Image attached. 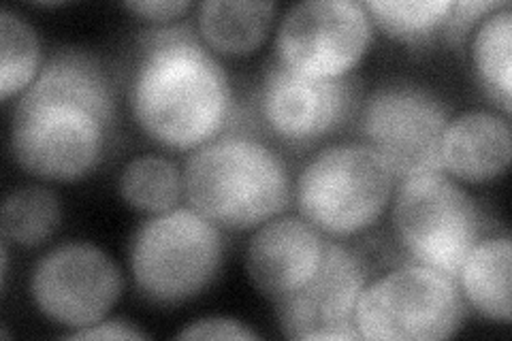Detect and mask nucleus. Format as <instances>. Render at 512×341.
<instances>
[{"mask_svg":"<svg viewBox=\"0 0 512 341\" xmlns=\"http://www.w3.org/2000/svg\"><path fill=\"white\" fill-rule=\"evenodd\" d=\"M116 120L114 88L86 52H58L13 109V160L47 182H77L105 156Z\"/></svg>","mask_w":512,"mask_h":341,"instance_id":"1","label":"nucleus"},{"mask_svg":"<svg viewBox=\"0 0 512 341\" xmlns=\"http://www.w3.org/2000/svg\"><path fill=\"white\" fill-rule=\"evenodd\" d=\"M133 120L152 141L192 152L216 139L233 113V86L190 28H158L143 41L128 81Z\"/></svg>","mask_w":512,"mask_h":341,"instance_id":"2","label":"nucleus"},{"mask_svg":"<svg viewBox=\"0 0 512 341\" xmlns=\"http://www.w3.org/2000/svg\"><path fill=\"white\" fill-rule=\"evenodd\" d=\"M184 199L227 231L259 229L291 201L286 162L250 135H218L184 162Z\"/></svg>","mask_w":512,"mask_h":341,"instance_id":"3","label":"nucleus"},{"mask_svg":"<svg viewBox=\"0 0 512 341\" xmlns=\"http://www.w3.org/2000/svg\"><path fill=\"white\" fill-rule=\"evenodd\" d=\"M395 180L391 167L365 143H335L301 169L295 184L299 216L327 237L359 235L387 211Z\"/></svg>","mask_w":512,"mask_h":341,"instance_id":"4","label":"nucleus"},{"mask_svg":"<svg viewBox=\"0 0 512 341\" xmlns=\"http://www.w3.org/2000/svg\"><path fill=\"white\" fill-rule=\"evenodd\" d=\"M222 258L220 226L192 207H175L143 222L128 250L139 295L154 305L199 297L218 278Z\"/></svg>","mask_w":512,"mask_h":341,"instance_id":"5","label":"nucleus"},{"mask_svg":"<svg viewBox=\"0 0 512 341\" xmlns=\"http://www.w3.org/2000/svg\"><path fill=\"white\" fill-rule=\"evenodd\" d=\"M391 218L397 241L414 263L455 280L463 258L483 233L476 201L442 171L404 177L395 190Z\"/></svg>","mask_w":512,"mask_h":341,"instance_id":"6","label":"nucleus"},{"mask_svg":"<svg viewBox=\"0 0 512 341\" xmlns=\"http://www.w3.org/2000/svg\"><path fill=\"white\" fill-rule=\"evenodd\" d=\"M466 316L457 280L412 263L367 282L355 312L361 339L440 341L453 337Z\"/></svg>","mask_w":512,"mask_h":341,"instance_id":"7","label":"nucleus"},{"mask_svg":"<svg viewBox=\"0 0 512 341\" xmlns=\"http://www.w3.org/2000/svg\"><path fill=\"white\" fill-rule=\"evenodd\" d=\"M372 32L370 13L357 0H303L278 26V62L306 77L344 79L367 54Z\"/></svg>","mask_w":512,"mask_h":341,"instance_id":"8","label":"nucleus"},{"mask_svg":"<svg viewBox=\"0 0 512 341\" xmlns=\"http://www.w3.org/2000/svg\"><path fill=\"white\" fill-rule=\"evenodd\" d=\"M122 271L105 250L69 241L45 252L30 273V299L37 310L69 333L107 318L122 297Z\"/></svg>","mask_w":512,"mask_h":341,"instance_id":"9","label":"nucleus"},{"mask_svg":"<svg viewBox=\"0 0 512 341\" xmlns=\"http://www.w3.org/2000/svg\"><path fill=\"white\" fill-rule=\"evenodd\" d=\"M448 113L434 92L412 84L374 90L361 111L365 145L380 154L393 175L440 171V139Z\"/></svg>","mask_w":512,"mask_h":341,"instance_id":"10","label":"nucleus"},{"mask_svg":"<svg viewBox=\"0 0 512 341\" xmlns=\"http://www.w3.org/2000/svg\"><path fill=\"white\" fill-rule=\"evenodd\" d=\"M370 273L363 258L338 241L327 243L325 261L295 295L276 303L280 329L288 339H361L355 312Z\"/></svg>","mask_w":512,"mask_h":341,"instance_id":"11","label":"nucleus"},{"mask_svg":"<svg viewBox=\"0 0 512 341\" xmlns=\"http://www.w3.org/2000/svg\"><path fill=\"white\" fill-rule=\"evenodd\" d=\"M355 86L344 79H314L276 62L263 77L259 109L265 126L291 145H308L348 120Z\"/></svg>","mask_w":512,"mask_h":341,"instance_id":"12","label":"nucleus"},{"mask_svg":"<svg viewBox=\"0 0 512 341\" xmlns=\"http://www.w3.org/2000/svg\"><path fill=\"white\" fill-rule=\"evenodd\" d=\"M325 235L301 216H276L254 231L246 250L252 286L274 303L295 295L318 273L327 254Z\"/></svg>","mask_w":512,"mask_h":341,"instance_id":"13","label":"nucleus"},{"mask_svg":"<svg viewBox=\"0 0 512 341\" xmlns=\"http://www.w3.org/2000/svg\"><path fill=\"white\" fill-rule=\"evenodd\" d=\"M512 131L508 116L472 109L448 118L440 139V171L463 184L498 180L510 165Z\"/></svg>","mask_w":512,"mask_h":341,"instance_id":"14","label":"nucleus"},{"mask_svg":"<svg viewBox=\"0 0 512 341\" xmlns=\"http://www.w3.org/2000/svg\"><path fill=\"white\" fill-rule=\"evenodd\" d=\"M276 11V3L263 0H207L197 13L199 39L218 56H250L269 37Z\"/></svg>","mask_w":512,"mask_h":341,"instance_id":"15","label":"nucleus"},{"mask_svg":"<svg viewBox=\"0 0 512 341\" xmlns=\"http://www.w3.org/2000/svg\"><path fill=\"white\" fill-rule=\"evenodd\" d=\"M512 243L508 235L480 239L457 271L461 297L480 316L498 322L512 318Z\"/></svg>","mask_w":512,"mask_h":341,"instance_id":"16","label":"nucleus"},{"mask_svg":"<svg viewBox=\"0 0 512 341\" xmlns=\"http://www.w3.org/2000/svg\"><path fill=\"white\" fill-rule=\"evenodd\" d=\"M470 56L476 77L485 94L510 116L512 101V9L504 7L487 13L470 41Z\"/></svg>","mask_w":512,"mask_h":341,"instance_id":"17","label":"nucleus"},{"mask_svg":"<svg viewBox=\"0 0 512 341\" xmlns=\"http://www.w3.org/2000/svg\"><path fill=\"white\" fill-rule=\"evenodd\" d=\"M118 188L128 207L158 216L178 207L184 197V173L165 156H137L122 169Z\"/></svg>","mask_w":512,"mask_h":341,"instance_id":"18","label":"nucleus"},{"mask_svg":"<svg viewBox=\"0 0 512 341\" xmlns=\"http://www.w3.org/2000/svg\"><path fill=\"white\" fill-rule=\"evenodd\" d=\"M62 220L56 192L43 186H24L11 190L0 211L3 241L22 248H37L50 239Z\"/></svg>","mask_w":512,"mask_h":341,"instance_id":"19","label":"nucleus"},{"mask_svg":"<svg viewBox=\"0 0 512 341\" xmlns=\"http://www.w3.org/2000/svg\"><path fill=\"white\" fill-rule=\"evenodd\" d=\"M43 69L37 30L20 13L0 11V99L22 96Z\"/></svg>","mask_w":512,"mask_h":341,"instance_id":"20","label":"nucleus"},{"mask_svg":"<svg viewBox=\"0 0 512 341\" xmlns=\"http://www.w3.org/2000/svg\"><path fill=\"white\" fill-rule=\"evenodd\" d=\"M455 0H367L363 3L384 35L406 43L423 45L444 30Z\"/></svg>","mask_w":512,"mask_h":341,"instance_id":"21","label":"nucleus"},{"mask_svg":"<svg viewBox=\"0 0 512 341\" xmlns=\"http://www.w3.org/2000/svg\"><path fill=\"white\" fill-rule=\"evenodd\" d=\"M504 5L506 0H461V3L453 5V11L448 15L442 32L448 41L461 45L470 32H474V28L483 22L487 13Z\"/></svg>","mask_w":512,"mask_h":341,"instance_id":"22","label":"nucleus"},{"mask_svg":"<svg viewBox=\"0 0 512 341\" xmlns=\"http://www.w3.org/2000/svg\"><path fill=\"white\" fill-rule=\"evenodd\" d=\"M178 339H259V333L239 320L210 316L186 324Z\"/></svg>","mask_w":512,"mask_h":341,"instance_id":"23","label":"nucleus"},{"mask_svg":"<svg viewBox=\"0 0 512 341\" xmlns=\"http://www.w3.org/2000/svg\"><path fill=\"white\" fill-rule=\"evenodd\" d=\"M124 9L154 24H171L192 9L188 0H128Z\"/></svg>","mask_w":512,"mask_h":341,"instance_id":"24","label":"nucleus"},{"mask_svg":"<svg viewBox=\"0 0 512 341\" xmlns=\"http://www.w3.org/2000/svg\"><path fill=\"white\" fill-rule=\"evenodd\" d=\"M69 339H148V335L135 324L124 322V320H99L90 324V327L77 329L67 333Z\"/></svg>","mask_w":512,"mask_h":341,"instance_id":"25","label":"nucleus"}]
</instances>
